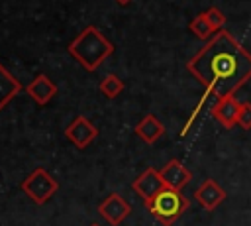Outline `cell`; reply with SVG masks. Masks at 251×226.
Returning a JSON list of instances; mask_svg holds the SVG:
<instances>
[{
  "instance_id": "obj_18",
  "label": "cell",
  "mask_w": 251,
  "mask_h": 226,
  "mask_svg": "<svg viewBox=\"0 0 251 226\" xmlns=\"http://www.w3.org/2000/svg\"><path fill=\"white\" fill-rule=\"evenodd\" d=\"M116 2H118V4H122V6H126V4H129L131 0H116Z\"/></svg>"
},
{
  "instance_id": "obj_15",
  "label": "cell",
  "mask_w": 251,
  "mask_h": 226,
  "mask_svg": "<svg viewBox=\"0 0 251 226\" xmlns=\"http://www.w3.org/2000/svg\"><path fill=\"white\" fill-rule=\"evenodd\" d=\"M188 29L198 37V39H202V41H208L216 31L210 28V24L206 22V18H204V14H198V16H194L192 20H190V24H188Z\"/></svg>"
},
{
  "instance_id": "obj_16",
  "label": "cell",
  "mask_w": 251,
  "mask_h": 226,
  "mask_svg": "<svg viewBox=\"0 0 251 226\" xmlns=\"http://www.w3.org/2000/svg\"><path fill=\"white\" fill-rule=\"evenodd\" d=\"M202 14H204L206 22L210 24V28H212L216 33H218L220 29H224V26H226V16H224L218 8H208V10H204Z\"/></svg>"
},
{
  "instance_id": "obj_13",
  "label": "cell",
  "mask_w": 251,
  "mask_h": 226,
  "mask_svg": "<svg viewBox=\"0 0 251 226\" xmlns=\"http://www.w3.org/2000/svg\"><path fill=\"white\" fill-rule=\"evenodd\" d=\"M22 90L20 81L0 63V110L8 106V102Z\"/></svg>"
},
{
  "instance_id": "obj_4",
  "label": "cell",
  "mask_w": 251,
  "mask_h": 226,
  "mask_svg": "<svg viewBox=\"0 0 251 226\" xmlns=\"http://www.w3.org/2000/svg\"><path fill=\"white\" fill-rule=\"evenodd\" d=\"M20 189L35 202V204H45L57 191L59 183L55 177H51L43 167H35L20 185Z\"/></svg>"
},
{
  "instance_id": "obj_7",
  "label": "cell",
  "mask_w": 251,
  "mask_h": 226,
  "mask_svg": "<svg viewBox=\"0 0 251 226\" xmlns=\"http://www.w3.org/2000/svg\"><path fill=\"white\" fill-rule=\"evenodd\" d=\"M131 189L135 191V195L141 197L143 202H149L155 195H159L163 189H165V183L161 179V173L153 167L145 169L133 183H131Z\"/></svg>"
},
{
  "instance_id": "obj_12",
  "label": "cell",
  "mask_w": 251,
  "mask_h": 226,
  "mask_svg": "<svg viewBox=\"0 0 251 226\" xmlns=\"http://www.w3.org/2000/svg\"><path fill=\"white\" fill-rule=\"evenodd\" d=\"M133 132H135V136L141 140V141H145V143H155L163 134H165V126H163V122L155 116V114H145L137 124H135V128H133Z\"/></svg>"
},
{
  "instance_id": "obj_8",
  "label": "cell",
  "mask_w": 251,
  "mask_h": 226,
  "mask_svg": "<svg viewBox=\"0 0 251 226\" xmlns=\"http://www.w3.org/2000/svg\"><path fill=\"white\" fill-rule=\"evenodd\" d=\"M194 198H196V202H198L204 210L212 212V210H216V208L227 198V195H226V191H224L214 179H206L204 183H200V185L196 187Z\"/></svg>"
},
{
  "instance_id": "obj_11",
  "label": "cell",
  "mask_w": 251,
  "mask_h": 226,
  "mask_svg": "<svg viewBox=\"0 0 251 226\" xmlns=\"http://www.w3.org/2000/svg\"><path fill=\"white\" fill-rule=\"evenodd\" d=\"M57 85L45 75V73H39V75H35L33 77V81L25 86V92L39 104V106H45L51 98H55V94H57Z\"/></svg>"
},
{
  "instance_id": "obj_14",
  "label": "cell",
  "mask_w": 251,
  "mask_h": 226,
  "mask_svg": "<svg viewBox=\"0 0 251 226\" xmlns=\"http://www.w3.org/2000/svg\"><path fill=\"white\" fill-rule=\"evenodd\" d=\"M98 88H100V92H102L106 98H116V96H120L122 90H124V81H122L118 75L110 73V75H106V77L100 81Z\"/></svg>"
},
{
  "instance_id": "obj_1",
  "label": "cell",
  "mask_w": 251,
  "mask_h": 226,
  "mask_svg": "<svg viewBox=\"0 0 251 226\" xmlns=\"http://www.w3.org/2000/svg\"><path fill=\"white\" fill-rule=\"evenodd\" d=\"M186 71L206 86V96H235L251 79V53L227 31L214 33L188 61Z\"/></svg>"
},
{
  "instance_id": "obj_10",
  "label": "cell",
  "mask_w": 251,
  "mask_h": 226,
  "mask_svg": "<svg viewBox=\"0 0 251 226\" xmlns=\"http://www.w3.org/2000/svg\"><path fill=\"white\" fill-rule=\"evenodd\" d=\"M161 173V179L165 183V187H171V189H176V191H182V187H186L192 179V173L188 171V167H184L182 161L178 159H171L165 163L163 169H159Z\"/></svg>"
},
{
  "instance_id": "obj_6",
  "label": "cell",
  "mask_w": 251,
  "mask_h": 226,
  "mask_svg": "<svg viewBox=\"0 0 251 226\" xmlns=\"http://www.w3.org/2000/svg\"><path fill=\"white\" fill-rule=\"evenodd\" d=\"M65 136H67V140H69L75 147L86 149V147L94 141V138L98 136V128H96L86 116H76V118L65 128Z\"/></svg>"
},
{
  "instance_id": "obj_3",
  "label": "cell",
  "mask_w": 251,
  "mask_h": 226,
  "mask_svg": "<svg viewBox=\"0 0 251 226\" xmlns=\"http://www.w3.org/2000/svg\"><path fill=\"white\" fill-rule=\"evenodd\" d=\"M147 210L165 226H171L173 222H176L190 206L188 198L182 195V191L165 187L159 195H155L149 202H145Z\"/></svg>"
},
{
  "instance_id": "obj_2",
  "label": "cell",
  "mask_w": 251,
  "mask_h": 226,
  "mask_svg": "<svg viewBox=\"0 0 251 226\" xmlns=\"http://www.w3.org/2000/svg\"><path fill=\"white\" fill-rule=\"evenodd\" d=\"M67 51L86 69V71H96L112 53H114V43L96 28V26H86L67 47Z\"/></svg>"
},
{
  "instance_id": "obj_17",
  "label": "cell",
  "mask_w": 251,
  "mask_h": 226,
  "mask_svg": "<svg viewBox=\"0 0 251 226\" xmlns=\"http://www.w3.org/2000/svg\"><path fill=\"white\" fill-rule=\"evenodd\" d=\"M237 126H241L243 130H251V102H239Z\"/></svg>"
},
{
  "instance_id": "obj_5",
  "label": "cell",
  "mask_w": 251,
  "mask_h": 226,
  "mask_svg": "<svg viewBox=\"0 0 251 226\" xmlns=\"http://www.w3.org/2000/svg\"><path fill=\"white\" fill-rule=\"evenodd\" d=\"M98 214H100L110 226H120V224L131 214V204H129L120 193H110V195L98 204Z\"/></svg>"
},
{
  "instance_id": "obj_9",
  "label": "cell",
  "mask_w": 251,
  "mask_h": 226,
  "mask_svg": "<svg viewBox=\"0 0 251 226\" xmlns=\"http://www.w3.org/2000/svg\"><path fill=\"white\" fill-rule=\"evenodd\" d=\"M237 110H239V102L235 100V96H222L212 104L210 114L220 126L229 130L237 124Z\"/></svg>"
},
{
  "instance_id": "obj_19",
  "label": "cell",
  "mask_w": 251,
  "mask_h": 226,
  "mask_svg": "<svg viewBox=\"0 0 251 226\" xmlns=\"http://www.w3.org/2000/svg\"><path fill=\"white\" fill-rule=\"evenodd\" d=\"M90 226H100V224H96V222H92V224H90Z\"/></svg>"
}]
</instances>
